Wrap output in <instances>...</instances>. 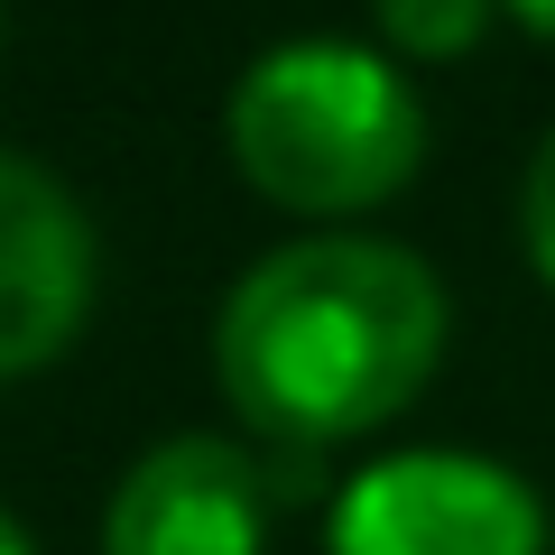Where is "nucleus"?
<instances>
[{
	"mask_svg": "<svg viewBox=\"0 0 555 555\" xmlns=\"http://www.w3.org/2000/svg\"><path fill=\"white\" fill-rule=\"evenodd\" d=\"M269 491L241 444L222 436H177L158 454H139L130 481L112 491L102 518V555H259L269 546Z\"/></svg>",
	"mask_w": 555,
	"mask_h": 555,
	"instance_id": "obj_5",
	"label": "nucleus"
},
{
	"mask_svg": "<svg viewBox=\"0 0 555 555\" xmlns=\"http://www.w3.org/2000/svg\"><path fill=\"white\" fill-rule=\"evenodd\" d=\"M0 555H28V537H20V518L0 509Z\"/></svg>",
	"mask_w": 555,
	"mask_h": 555,
	"instance_id": "obj_9",
	"label": "nucleus"
},
{
	"mask_svg": "<svg viewBox=\"0 0 555 555\" xmlns=\"http://www.w3.org/2000/svg\"><path fill=\"white\" fill-rule=\"evenodd\" d=\"M334 555H546V509L481 454H398L343 491Z\"/></svg>",
	"mask_w": 555,
	"mask_h": 555,
	"instance_id": "obj_3",
	"label": "nucleus"
},
{
	"mask_svg": "<svg viewBox=\"0 0 555 555\" xmlns=\"http://www.w3.org/2000/svg\"><path fill=\"white\" fill-rule=\"evenodd\" d=\"M444 361V287L398 241L269 250L222 306L214 371L259 436L324 454L408 408Z\"/></svg>",
	"mask_w": 555,
	"mask_h": 555,
	"instance_id": "obj_1",
	"label": "nucleus"
},
{
	"mask_svg": "<svg viewBox=\"0 0 555 555\" xmlns=\"http://www.w3.org/2000/svg\"><path fill=\"white\" fill-rule=\"evenodd\" d=\"M93 315V222L38 158L0 149V379H28Z\"/></svg>",
	"mask_w": 555,
	"mask_h": 555,
	"instance_id": "obj_4",
	"label": "nucleus"
},
{
	"mask_svg": "<svg viewBox=\"0 0 555 555\" xmlns=\"http://www.w3.org/2000/svg\"><path fill=\"white\" fill-rule=\"evenodd\" d=\"M509 10H518V20L537 28V38H555V0H509Z\"/></svg>",
	"mask_w": 555,
	"mask_h": 555,
	"instance_id": "obj_8",
	"label": "nucleus"
},
{
	"mask_svg": "<svg viewBox=\"0 0 555 555\" xmlns=\"http://www.w3.org/2000/svg\"><path fill=\"white\" fill-rule=\"evenodd\" d=\"M232 158L287 214H361L416 177L426 112L361 47H278L232 93Z\"/></svg>",
	"mask_w": 555,
	"mask_h": 555,
	"instance_id": "obj_2",
	"label": "nucleus"
},
{
	"mask_svg": "<svg viewBox=\"0 0 555 555\" xmlns=\"http://www.w3.org/2000/svg\"><path fill=\"white\" fill-rule=\"evenodd\" d=\"M371 10L398 56H473L500 0H371Z\"/></svg>",
	"mask_w": 555,
	"mask_h": 555,
	"instance_id": "obj_6",
	"label": "nucleus"
},
{
	"mask_svg": "<svg viewBox=\"0 0 555 555\" xmlns=\"http://www.w3.org/2000/svg\"><path fill=\"white\" fill-rule=\"evenodd\" d=\"M528 259H537V278L555 287V139L537 149V167H528Z\"/></svg>",
	"mask_w": 555,
	"mask_h": 555,
	"instance_id": "obj_7",
	"label": "nucleus"
}]
</instances>
